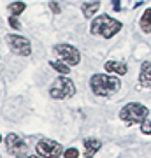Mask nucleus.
I'll use <instances>...</instances> for the list:
<instances>
[{"instance_id": "obj_9", "label": "nucleus", "mask_w": 151, "mask_h": 158, "mask_svg": "<svg viewBox=\"0 0 151 158\" xmlns=\"http://www.w3.org/2000/svg\"><path fill=\"white\" fill-rule=\"evenodd\" d=\"M139 83H141V86L151 90V62H144L142 65H141Z\"/></svg>"}, {"instance_id": "obj_21", "label": "nucleus", "mask_w": 151, "mask_h": 158, "mask_svg": "<svg viewBox=\"0 0 151 158\" xmlns=\"http://www.w3.org/2000/svg\"><path fill=\"white\" fill-rule=\"evenodd\" d=\"M0 141H2V135H0Z\"/></svg>"}, {"instance_id": "obj_5", "label": "nucleus", "mask_w": 151, "mask_h": 158, "mask_svg": "<svg viewBox=\"0 0 151 158\" xmlns=\"http://www.w3.org/2000/svg\"><path fill=\"white\" fill-rule=\"evenodd\" d=\"M6 42L9 46V49L14 53V55H19V56H30L32 55V44L27 37L18 34H9L6 37Z\"/></svg>"}, {"instance_id": "obj_18", "label": "nucleus", "mask_w": 151, "mask_h": 158, "mask_svg": "<svg viewBox=\"0 0 151 158\" xmlns=\"http://www.w3.org/2000/svg\"><path fill=\"white\" fill-rule=\"evenodd\" d=\"M9 25H11V28H14V30L21 28V25H19V21H18V18L14 16V14H11V18H9Z\"/></svg>"}, {"instance_id": "obj_15", "label": "nucleus", "mask_w": 151, "mask_h": 158, "mask_svg": "<svg viewBox=\"0 0 151 158\" xmlns=\"http://www.w3.org/2000/svg\"><path fill=\"white\" fill-rule=\"evenodd\" d=\"M25 9H27V4L25 2H12L11 6H9V12L14 14V16H19Z\"/></svg>"}, {"instance_id": "obj_6", "label": "nucleus", "mask_w": 151, "mask_h": 158, "mask_svg": "<svg viewBox=\"0 0 151 158\" xmlns=\"http://www.w3.org/2000/svg\"><path fill=\"white\" fill-rule=\"evenodd\" d=\"M35 153L39 156H60L63 155V146L51 139H40L35 146Z\"/></svg>"}, {"instance_id": "obj_14", "label": "nucleus", "mask_w": 151, "mask_h": 158, "mask_svg": "<svg viewBox=\"0 0 151 158\" xmlns=\"http://www.w3.org/2000/svg\"><path fill=\"white\" fill-rule=\"evenodd\" d=\"M100 9V4L99 2H91V4H84L83 6V14L86 18H93V14H95L97 11Z\"/></svg>"}, {"instance_id": "obj_1", "label": "nucleus", "mask_w": 151, "mask_h": 158, "mask_svg": "<svg viewBox=\"0 0 151 158\" xmlns=\"http://www.w3.org/2000/svg\"><path fill=\"white\" fill-rule=\"evenodd\" d=\"M90 86L91 91L99 97H111L120 90V79L114 76H107V74H93L90 79Z\"/></svg>"}, {"instance_id": "obj_2", "label": "nucleus", "mask_w": 151, "mask_h": 158, "mask_svg": "<svg viewBox=\"0 0 151 158\" xmlns=\"http://www.w3.org/2000/svg\"><path fill=\"white\" fill-rule=\"evenodd\" d=\"M91 34L97 37H104V39H111L121 30V21H118L109 14H100L99 18L93 19L91 23Z\"/></svg>"}, {"instance_id": "obj_17", "label": "nucleus", "mask_w": 151, "mask_h": 158, "mask_svg": "<svg viewBox=\"0 0 151 158\" xmlns=\"http://www.w3.org/2000/svg\"><path fill=\"white\" fill-rule=\"evenodd\" d=\"M63 156L65 158H78L79 151L76 149V148H70V149H65V151H63Z\"/></svg>"}, {"instance_id": "obj_12", "label": "nucleus", "mask_w": 151, "mask_h": 158, "mask_svg": "<svg viewBox=\"0 0 151 158\" xmlns=\"http://www.w3.org/2000/svg\"><path fill=\"white\" fill-rule=\"evenodd\" d=\"M141 30L144 34H151V7L146 9L142 18H141Z\"/></svg>"}, {"instance_id": "obj_16", "label": "nucleus", "mask_w": 151, "mask_h": 158, "mask_svg": "<svg viewBox=\"0 0 151 158\" xmlns=\"http://www.w3.org/2000/svg\"><path fill=\"white\" fill-rule=\"evenodd\" d=\"M141 130H142V134L149 135V134H151V121H149V119H144V121L141 123Z\"/></svg>"}, {"instance_id": "obj_11", "label": "nucleus", "mask_w": 151, "mask_h": 158, "mask_svg": "<svg viewBox=\"0 0 151 158\" xmlns=\"http://www.w3.org/2000/svg\"><path fill=\"white\" fill-rule=\"evenodd\" d=\"M100 141L99 139H93V137H90V139H86L84 141V156L90 158V156H93L99 149H100Z\"/></svg>"}, {"instance_id": "obj_10", "label": "nucleus", "mask_w": 151, "mask_h": 158, "mask_svg": "<svg viewBox=\"0 0 151 158\" xmlns=\"http://www.w3.org/2000/svg\"><path fill=\"white\" fill-rule=\"evenodd\" d=\"M106 70L111 74H118V76H125L128 67H127V63L123 62H116V60H109L106 62Z\"/></svg>"}, {"instance_id": "obj_13", "label": "nucleus", "mask_w": 151, "mask_h": 158, "mask_svg": "<svg viewBox=\"0 0 151 158\" xmlns=\"http://www.w3.org/2000/svg\"><path fill=\"white\" fill-rule=\"evenodd\" d=\"M49 65H51L53 69H55V70H58L60 74H63V76L70 72V65H69V63H65L63 60H62V62H56V60H51V62H49Z\"/></svg>"}, {"instance_id": "obj_8", "label": "nucleus", "mask_w": 151, "mask_h": 158, "mask_svg": "<svg viewBox=\"0 0 151 158\" xmlns=\"http://www.w3.org/2000/svg\"><path fill=\"white\" fill-rule=\"evenodd\" d=\"M6 148L7 151L11 155H14V156H27L28 155V148L25 144V141L19 135H16V134H9L6 137Z\"/></svg>"}, {"instance_id": "obj_4", "label": "nucleus", "mask_w": 151, "mask_h": 158, "mask_svg": "<svg viewBox=\"0 0 151 158\" xmlns=\"http://www.w3.org/2000/svg\"><path fill=\"white\" fill-rule=\"evenodd\" d=\"M74 93H76V85H74L69 77H65V76L58 77L49 88V95L53 97L55 100H65V98H70Z\"/></svg>"}, {"instance_id": "obj_19", "label": "nucleus", "mask_w": 151, "mask_h": 158, "mask_svg": "<svg viewBox=\"0 0 151 158\" xmlns=\"http://www.w3.org/2000/svg\"><path fill=\"white\" fill-rule=\"evenodd\" d=\"M49 9L55 12V14H58V12H60V6H58L56 2H49Z\"/></svg>"}, {"instance_id": "obj_20", "label": "nucleus", "mask_w": 151, "mask_h": 158, "mask_svg": "<svg viewBox=\"0 0 151 158\" xmlns=\"http://www.w3.org/2000/svg\"><path fill=\"white\" fill-rule=\"evenodd\" d=\"M112 2V9H114V11H120V9H121V6H120V0H111Z\"/></svg>"}, {"instance_id": "obj_3", "label": "nucleus", "mask_w": 151, "mask_h": 158, "mask_svg": "<svg viewBox=\"0 0 151 158\" xmlns=\"http://www.w3.org/2000/svg\"><path fill=\"white\" fill-rule=\"evenodd\" d=\"M148 114H149V111H148L146 106L137 104V102H130V104H127V106L120 111V119L125 121L128 127L130 125H135V123L141 125L144 119H148Z\"/></svg>"}, {"instance_id": "obj_7", "label": "nucleus", "mask_w": 151, "mask_h": 158, "mask_svg": "<svg viewBox=\"0 0 151 158\" xmlns=\"http://www.w3.org/2000/svg\"><path fill=\"white\" fill-rule=\"evenodd\" d=\"M55 53L62 58L65 63H69L70 67H74V65H78V63L81 62V55H79V51L76 49L74 46H70V44H58V46H55Z\"/></svg>"}]
</instances>
